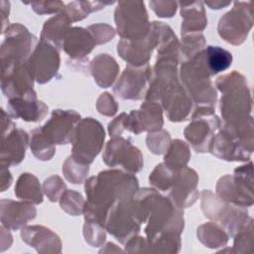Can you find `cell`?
I'll list each match as a JSON object with an SVG mask.
<instances>
[{
	"instance_id": "obj_12",
	"label": "cell",
	"mask_w": 254,
	"mask_h": 254,
	"mask_svg": "<svg viewBox=\"0 0 254 254\" xmlns=\"http://www.w3.org/2000/svg\"><path fill=\"white\" fill-rule=\"evenodd\" d=\"M27 62V61H26ZM26 62H4L2 64V91L10 99L37 96L33 89L34 77Z\"/></svg>"
},
{
	"instance_id": "obj_49",
	"label": "cell",
	"mask_w": 254,
	"mask_h": 254,
	"mask_svg": "<svg viewBox=\"0 0 254 254\" xmlns=\"http://www.w3.org/2000/svg\"><path fill=\"white\" fill-rule=\"evenodd\" d=\"M126 113H122L119 116H117L112 122L109 123L108 125V132L110 134V136L112 137H118L119 135L122 134V132L124 131L123 128V120L125 117Z\"/></svg>"
},
{
	"instance_id": "obj_19",
	"label": "cell",
	"mask_w": 254,
	"mask_h": 254,
	"mask_svg": "<svg viewBox=\"0 0 254 254\" xmlns=\"http://www.w3.org/2000/svg\"><path fill=\"white\" fill-rule=\"evenodd\" d=\"M220 126V119L215 114L199 116L192 118L184 133L196 152L204 153L208 152L211 139Z\"/></svg>"
},
{
	"instance_id": "obj_23",
	"label": "cell",
	"mask_w": 254,
	"mask_h": 254,
	"mask_svg": "<svg viewBox=\"0 0 254 254\" xmlns=\"http://www.w3.org/2000/svg\"><path fill=\"white\" fill-rule=\"evenodd\" d=\"M29 143V136L23 129L14 128L11 132L2 136L1 164L4 167L17 165L25 157V151Z\"/></svg>"
},
{
	"instance_id": "obj_15",
	"label": "cell",
	"mask_w": 254,
	"mask_h": 254,
	"mask_svg": "<svg viewBox=\"0 0 254 254\" xmlns=\"http://www.w3.org/2000/svg\"><path fill=\"white\" fill-rule=\"evenodd\" d=\"M36 37L21 24L7 27L6 38L1 46V63L26 62L32 54Z\"/></svg>"
},
{
	"instance_id": "obj_43",
	"label": "cell",
	"mask_w": 254,
	"mask_h": 254,
	"mask_svg": "<svg viewBox=\"0 0 254 254\" xmlns=\"http://www.w3.org/2000/svg\"><path fill=\"white\" fill-rule=\"evenodd\" d=\"M104 225L97 221L85 220L83 227V234L86 242L93 246H99L105 240Z\"/></svg>"
},
{
	"instance_id": "obj_47",
	"label": "cell",
	"mask_w": 254,
	"mask_h": 254,
	"mask_svg": "<svg viewBox=\"0 0 254 254\" xmlns=\"http://www.w3.org/2000/svg\"><path fill=\"white\" fill-rule=\"evenodd\" d=\"M32 9L38 14H52L64 8L62 1H35L31 2Z\"/></svg>"
},
{
	"instance_id": "obj_16",
	"label": "cell",
	"mask_w": 254,
	"mask_h": 254,
	"mask_svg": "<svg viewBox=\"0 0 254 254\" xmlns=\"http://www.w3.org/2000/svg\"><path fill=\"white\" fill-rule=\"evenodd\" d=\"M80 121V115L73 110L57 109L46 124L40 127L43 134L54 144H68Z\"/></svg>"
},
{
	"instance_id": "obj_28",
	"label": "cell",
	"mask_w": 254,
	"mask_h": 254,
	"mask_svg": "<svg viewBox=\"0 0 254 254\" xmlns=\"http://www.w3.org/2000/svg\"><path fill=\"white\" fill-rule=\"evenodd\" d=\"M179 5L183 18L181 27L182 36L200 32L206 27L207 20L201 1L179 2Z\"/></svg>"
},
{
	"instance_id": "obj_40",
	"label": "cell",
	"mask_w": 254,
	"mask_h": 254,
	"mask_svg": "<svg viewBox=\"0 0 254 254\" xmlns=\"http://www.w3.org/2000/svg\"><path fill=\"white\" fill-rule=\"evenodd\" d=\"M85 201L80 193L74 190H64L60 197L61 207L70 215H79L83 213Z\"/></svg>"
},
{
	"instance_id": "obj_8",
	"label": "cell",
	"mask_w": 254,
	"mask_h": 254,
	"mask_svg": "<svg viewBox=\"0 0 254 254\" xmlns=\"http://www.w3.org/2000/svg\"><path fill=\"white\" fill-rule=\"evenodd\" d=\"M114 20L117 33L126 40L145 38L151 28L142 1H120L114 12Z\"/></svg>"
},
{
	"instance_id": "obj_37",
	"label": "cell",
	"mask_w": 254,
	"mask_h": 254,
	"mask_svg": "<svg viewBox=\"0 0 254 254\" xmlns=\"http://www.w3.org/2000/svg\"><path fill=\"white\" fill-rule=\"evenodd\" d=\"M176 171L167 167L164 163L156 166L154 171L150 174V184L160 190H168L171 189Z\"/></svg>"
},
{
	"instance_id": "obj_27",
	"label": "cell",
	"mask_w": 254,
	"mask_h": 254,
	"mask_svg": "<svg viewBox=\"0 0 254 254\" xmlns=\"http://www.w3.org/2000/svg\"><path fill=\"white\" fill-rule=\"evenodd\" d=\"M22 238L38 252H60L61 240L57 234L44 226H28L22 229Z\"/></svg>"
},
{
	"instance_id": "obj_50",
	"label": "cell",
	"mask_w": 254,
	"mask_h": 254,
	"mask_svg": "<svg viewBox=\"0 0 254 254\" xmlns=\"http://www.w3.org/2000/svg\"><path fill=\"white\" fill-rule=\"evenodd\" d=\"M205 4L209 6L211 9H221L227 7L231 4V2H224V1H205Z\"/></svg>"
},
{
	"instance_id": "obj_32",
	"label": "cell",
	"mask_w": 254,
	"mask_h": 254,
	"mask_svg": "<svg viewBox=\"0 0 254 254\" xmlns=\"http://www.w3.org/2000/svg\"><path fill=\"white\" fill-rule=\"evenodd\" d=\"M15 194L28 202L39 204L43 201V193L38 179L29 173L22 174L15 187Z\"/></svg>"
},
{
	"instance_id": "obj_45",
	"label": "cell",
	"mask_w": 254,
	"mask_h": 254,
	"mask_svg": "<svg viewBox=\"0 0 254 254\" xmlns=\"http://www.w3.org/2000/svg\"><path fill=\"white\" fill-rule=\"evenodd\" d=\"M89 33L92 35L95 44H103L110 41L114 35V29L107 24H93L87 28Z\"/></svg>"
},
{
	"instance_id": "obj_5",
	"label": "cell",
	"mask_w": 254,
	"mask_h": 254,
	"mask_svg": "<svg viewBox=\"0 0 254 254\" xmlns=\"http://www.w3.org/2000/svg\"><path fill=\"white\" fill-rule=\"evenodd\" d=\"M201 209L206 217L218 221L231 236L249 220L245 207L226 202L209 190H203L201 193Z\"/></svg>"
},
{
	"instance_id": "obj_25",
	"label": "cell",
	"mask_w": 254,
	"mask_h": 254,
	"mask_svg": "<svg viewBox=\"0 0 254 254\" xmlns=\"http://www.w3.org/2000/svg\"><path fill=\"white\" fill-rule=\"evenodd\" d=\"M8 112L14 118H22L24 121L37 122L48 113V106L33 97H15L8 102Z\"/></svg>"
},
{
	"instance_id": "obj_11",
	"label": "cell",
	"mask_w": 254,
	"mask_h": 254,
	"mask_svg": "<svg viewBox=\"0 0 254 254\" xmlns=\"http://www.w3.org/2000/svg\"><path fill=\"white\" fill-rule=\"evenodd\" d=\"M217 131L211 139L208 151L217 158L226 161L249 160L253 152L252 144L247 143L237 132L224 123Z\"/></svg>"
},
{
	"instance_id": "obj_6",
	"label": "cell",
	"mask_w": 254,
	"mask_h": 254,
	"mask_svg": "<svg viewBox=\"0 0 254 254\" xmlns=\"http://www.w3.org/2000/svg\"><path fill=\"white\" fill-rule=\"evenodd\" d=\"M105 138L102 125L93 118L80 120L74 130L71 143V157L84 165H89L101 151Z\"/></svg>"
},
{
	"instance_id": "obj_41",
	"label": "cell",
	"mask_w": 254,
	"mask_h": 254,
	"mask_svg": "<svg viewBox=\"0 0 254 254\" xmlns=\"http://www.w3.org/2000/svg\"><path fill=\"white\" fill-rule=\"evenodd\" d=\"M234 249L237 252H253V219L249 218L248 222L236 233Z\"/></svg>"
},
{
	"instance_id": "obj_7",
	"label": "cell",
	"mask_w": 254,
	"mask_h": 254,
	"mask_svg": "<svg viewBox=\"0 0 254 254\" xmlns=\"http://www.w3.org/2000/svg\"><path fill=\"white\" fill-rule=\"evenodd\" d=\"M252 163L235 169L234 175H226L219 179L216 193L226 202L243 207L253 204Z\"/></svg>"
},
{
	"instance_id": "obj_31",
	"label": "cell",
	"mask_w": 254,
	"mask_h": 254,
	"mask_svg": "<svg viewBox=\"0 0 254 254\" xmlns=\"http://www.w3.org/2000/svg\"><path fill=\"white\" fill-rule=\"evenodd\" d=\"M200 57L210 76L227 69L232 63L231 53L220 47L208 46L200 53Z\"/></svg>"
},
{
	"instance_id": "obj_1",
	"label": "cell",
	"mask_w": 254,
	"mask_h": 254,
	"mask_svg": "<svg viewBox=\"0 0 254 254\" xmlns=\"http://www.w3.org/2000/svg\"><path fill=\"white\" fill-rule=\"evenodd\" d=\"M138 190V181L132 174L120 170L100 172L85 182V220L97 221L104 225L108 210L116 202L133 198Z\"/></svg>"
},
{
	"instance_id": "obj_48",
	"label": "cell",
	"mask_w": 254,
	"mask_h": 254,
	"mask_svg": "<svg viewBox=\"0 0 254 254\" xmlns=\"http://www.w3.org/2000/svg\"><path fill=\"white\" fill-rule=\"evenodd\" d=\"M97 109L98 111L106 116H112L117 112L118 105L114 98L111 96L110 93L105 92L100 95L97 100Z\"/></svg>"
},
{
	"instance_id": "obj_39",
	"label": "cell",
	"mask_w": 254,
	"mask_h": 254,
	"mask_svg": "<svg viewBox=\"0 0 254 254\" xmlns=\"http://www.w3.org/2000/svg\"><path fill=\"white\" fill-rule=\"evenodd\" d=\"M88 171V165H84L75 161L71 156L65 160L63 166V173L65 179L72 184L82 183L85 180Z\"/></svg>"
},
{
	"instance_id": "obj_29",
	"label": "cell",
	"mask_w": 254,
	"mask_h": 254,
	"mask_svg": "<svg viewBox=\"0 0 254 254\" xmlns=\"http://www.w3.org/2000/svg\"><path fill=\"white\" fill-rule=\"evenodd\" d=\"M90 71L100 87H109L119 73V66L112 57L107 54H100L91 62Z\"/></svg>"
},
{
	"instance_id": "obj_22",
	"label": "cell",
	"mask_w": 254,
	"mask_h": 254,
	"mask_svg": "<svg viewBox=\"0 0 254 254\" xmlns=\"http://www.w3.org/2000/svg\"><path fill=\"white\" fill-rule=\"evenodd\" d=\"M160 101L171 121L180 122L187 120L190 115L192 100L188 91L179 82L170 87Z\"/></svg>"
},
{
	"instance_id": "obj_13",
	"label": "cell",
	"mask_w": 254,
	"mask_h": 254,
	"mask_svg": "<svg viewBox=\"0 0 254 254\" xmlns=\"http://www.w3.org/2000/svg\"><path fill=\"white\" fill-rule=\"evenodd\" d=\"M27 66L39 83L50 81L60 67L58 49L52 44L41 40L26 62Z\"/></svg>"
},
{
	"instance_id": "obj_9",
	"label": "cell",
	"mask_w": 254,
	"mask_h": 254,
	"mask_svg": "<svg viewBox=\"0 0 254 254\" xmlns=\"http://www.w3.org/2000/svg\"><path fill=\"white\" fill-rule=\"evenodd\" d=\"M142 218L133 198L116 202L108 210L105 228L117 240L124 243L140 231Z\"/></svg>"
},
{
	"instance_id": "obj_2",
	"label": "cell",
	"mask_w": 254,
	"mask_h": 254,
	"mask_svg": "<svg viewBox=\"0 0 254 254\" xmlns=\"http://www.w3.org/2000/svg\"><path fill=\"white\" fill-rule=\"evenodd\" d=\"M143 222H147L145 233L150 244L162 237L180 235L184 229V212L169 197L154 189L137 190L133 196Z\"/></svg>"
},
{
	"instance_id": "obj_18",
	"label": "cell",
	"mask_w": 254,
	"mask_h": 254,
	"mask_svg": "<svg viewBox=\"0 0 254 254\" xmlns=\"http://www.w3.org/2000/svg\"><path fill=\"white\" fill-rule=\"evenodd\" d=\"M151 71L149 64L142 66L128 64L113 87L114 93L122 99H141L150 80Z\"/></svg>"
},
{
	"instance_id": "obj_24",
	"label": "cell",
	"mask_w": 254,
	"mask_h": 254,
	"mask_svg": "<svg viewBox=\"0 0 254 254\" xmlns=\"http://www.w3.org/2000/svg\"><path fill=\"white\" fill-rule=\"evenodd\" d=\"M36 216V208L31 202L1 200V221L10 229H18Z\"/></svg>"
},
{
	"instance_id": "obj_38",
	"label": "cell",
	"mask_w": 254,
	"mask_h": 254,
	"mask_svg": "<svg viewBox=\"0 0 254 254\" xmlns=\"http://www.w3.org/2000/svg\"><path fill=\"white\" fill-rule=\"evenodd\" d=\"M182 53L188 60H191L205 48L204 37L199 33H191L182 36Z\"/></svg>"
},
{
	"instance_id": "obj_26",
	"label": "cell",
	"mask_w": 254,
	"mask_h": 254,
	"mask_svg": "<svg viewBox=\"0 0 254 254\" xmlns=\"http://www.w3.org/2000/svg\"><path fill=\"white\" fill-rule=\"evenodd\" d=\"M95 45L87 29L71 27L64 40L62 49L72 59H82L92 51Z\"/></svg>"
},
{
	"instance_id": "obj_44",
	"label": "cell",
	"mask_w": 254,
	"mask_h": 254,
	"mask_svg": "<svg viewBox=\"0 0 254 254\" xmlns=\"http://www.w3.org/2000/svg\"><path fill=\"white\" fill-rule=\"evenodd\" d=\"M65 185L58 176H53L47 179L44 183V191L51 201L58 200L64 191Z\"/></svg>"
},
{
	"instance_id": "obj_42",
	"label": "cell",
	"mask_w": 254,
	"mask_h": 254,
	"mask_svg": "<svg viewBox=\"0 0 254 254\" xmlns=\"http://www.w3.org/2000/svg\"><path fill=\"white\" fill-rule=\"evenodd\" d=\"M171 144V137L166 130H158L149 133L147 137V146L154 154H164Z\"/></svg>"
},
{
	"instance_id": "obj_30",
	"label": "cell",
	"mask_w": 254,
	"mask_h": 254,
	"mask_svg": "<svg viewBox=\"0 0 254 254\" xmlns=\"http://www.w3.org/2000/svg\"><path fill=\"white\" fill-rule=\"evenodd\" d=\"M70 23L69 18L62 11L59 15L45 22L41 33V40L52 44L58 49L62 48L64 40L70 29Z\"/></svg>"
},
{
	"instance_id": "obj_10",
	"label": "cell",
	"mask_w": 254,
	"mask_h": 254,
	"mask_svg": "<svg viewBox=\"0 0 254 254\" xmlns=\"http://www.w3.org/2000/svg\"><path fill=\"white\" fill-rule=\"evenodd\" d=\"M252 26V2L238 1L234 2L232 9L220 18L217 31L227 43L238 46L246 40Z\"/></svg>"
},
{
	"instance_id": "obj_34",
	"label": "cell",
	"mask_w": 254,
	"mask_h": 254,
	"mask_svg": "<svg viewBox=\"0 0 254 254\" xmlns=\"http://www.w3.org/2000/svg\"><path fill=\"white\" fill-rule=\"evenodd\" d=\"M228 233L223 227L214 222H207L197 228L198 239L209 248H216L226 244Z\"/></svg>"
},
{
	"instance_id": "obj_14",
	"label": "cell",
	"mask_w": 254,
	"mask_h": 254,
	"mask_svg": "<svg viewBox=\"0 0 254 254\" xmlns=\"http://www.w3.org/2000/svg\"><path fill=\"white\" fill-rule=\"evenodd\" d=\"M103 161L109 167L122 166L130 173H137L143 167V156L140 150L122 137L110 139L103 152Z\"/></svg>"
},
{
	"instance_id": "obj_3",
	"label": "cell",
	"mask_w": 254,
	"mask_h": 254,
	"mask_svg": "<svg viewBox=\"0 0 254 254\" xmlns=\"http://www.w3.org/2000/svg\"><path fill=\"white\" fill-rule=\"evenodd\" d=\"M215 84L223 93L220 99V111L225 123L235 124L251 117V93L241 73L234 70L218 77Z\"/></svg>"
},
{
	"instance_id": "obj_17",
	"label": "cell",
	"mask_w": 254,
	"mask_h": 254,
	"mask_svg": "<svg viewBox=\"0 0 254 254\" xmlns=\"http://www.w3.org/2000/svg\"><path fill=\"white\" fill-rule=\"evenodd\" d=\"M162 107L157 101L145 100L140 110H132L125 114L123 120L124 130H128L136 135L143 131L156 132L163 126Z\"/></svg>"
},
{
	"instance_id": "obj_35",
	"label": "cell",
	"mask_w": 254,
	"mask_h": 254,
	"mask_svg": "<svg viewBox=\"0 0 254 254\" xmlns=\"http://www.w3.org/2000/svg\"><path fill=\"white\" fill-rule=\"evenodd\" d=\"M113 3V2H112ZM112 3H101V2H91V1H73L68 3L63 9V12L69 18L72 22H76L84 19L89 13L100 10L108 4Z\"/></svg>"
},
{
	"instance_id": "obj_36",
	"label": "cell",
	"mask_w": 254,
	"mask_h": 254,
	"mask_svg": "<svg viewBox=\"0 0 254 254\" xmlns=\"http://www.w3.org/2000/svg\"><path fill=\"white\" fill-rule=\"evenodd\" d=\"M31 150L36 158L42 161L50 160L55 152V144L50 141L41 131L40 128L33 130L31 138Z\"/></svg>"
},
{
	"instance_id": "obj_46",
	"label": "cell",
	"mask_w": 254,
	"mask_h": 254,
	"mask_svg": "<svg viewBox=\"0 0 254 254\" xmlns=\"http://www.w3.org/2000/svg\"><path fill=\"white\" fill-rule=\"evenodd\" d=\"M151 9L162 18H171L177 11L178 3L176 1H150Z\"/></svg>"
},
{
	"instance_id": "obj_21",
	"label": "cell",
	"mask_w": 254,
	"mask_h": 254,
	"mask_svg": "<svg viewBox=\"0 0 254 254\" xmlns=\"http://www.w3.org/2000/svg\"><path fill=\"white\" fill-rule=\"evenodd\" d=\"M156 47L157 39L154 31L150 28L149 34L145 38L138 40L121 39L117 45V52L129 65L142 66L148 64L152 52Z\"/></svg>"
},
{
	"instance_id": "obj_20",
	"label": "cell",
	"mask_w": 254,
	"mask_h": 254,
	"mask_svg": "<svg viewBox=\"0 0 254 254\" xmlns=\"http://www.w3.org/2000/svg\"><path fill=\"white\" fill-rule=\"evenodd\" d=\"M198 177L194 170L184 167L176 171L169 198L180 208L192 205L198 197Z\"/></svg>"
},
{
	"instance_id": "obj_4",
	"label": "cell",
	"mask_w": 254,
	"mask_h": 254,
	"mask_svg": "<svg viewBox=\"0 0 254 254\" xmlns=\"http://www.w3.org/2000/svg\"><path fill=\"white\" fill-rule=\"evenodd\" d=\"M200 53L182 64L181 78L191 100L197 106L215 107L217 94L202 64Z\"/></svg>"
},
{
	"instance_id": "obj_33",
	"label": "cell",
	"mask_w": 254,
	"mask_h": 254,
	"mask_svg": "<svg viewBox=\"0 0 254 254\" xmlns=\"http://www.w3.org/2000/svg\"><path fill=\"white\" fill-rule=\"evenodd\" d=\"M190 158L189 146L182 140L177 139L171 142L166 155L164 164L174 171H178L186 167Z\"/></svg>"
}]
</instances>
